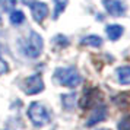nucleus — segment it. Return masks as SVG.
I'll use <instances>...</instances> for the list:
<instances>
[{"mask_svg":"<svg viewBox=\"0 0 130 130\" xmlns=\"http://www.w3.org/2000/svg\"><path fill=\"white\" fill-rule=\"evenodd\" d=\"M54 79L66 88H76L82 83V76L75 67H59L54 72Z\"/></svg>","mask_w":130,"mask_h":130,"instance_id":"1","label":"nucleus"},{"mask_svg":"<svg viewBox=\"0 0 130 130\" xmlns=\"http://www.w3.org/2000/svg\"><path fill=\"white\" fill-rule=\"evenodd\" d=\"M28 117L32 121V124L35 127H44L47 126L50 121H51V117H50V112L45 108L44 104L41 102H31L29 107H28Z\"/></svg>","mask_w":130,"mask_h":130,"instance_id":"2","label":"nucleus"},{"mask_svg":"<svg viewBox=\"0 0 130 130\" xmlns=\"http://www.w3.org/2000/svg\"><path fill=\"white\" fill-rule=\"evenodd\" d=\"M42 47H44V41H42L41 35L37 32H31L28 41L24 45V53L29 59H37L42 53Z\"/></svg>","mask_w":130,"mask_h":130,"instance_id":"3","label":"nucleus"},{"mask_svg":"<svg viewBox=\"0 0 130 130\" xmlns=\"http://www.w3.org/2000/svg\"><path fill=\"white\" fill-rule=\"evenodd\" d=\"M44 80L41 75H31L22 82V91L26 95H37L44 91Z\"/></svg>","mask_w":130,"mask_h":130,"instance_id":"4","label":"nucleus"},{"mask_svg":"<svg viewBox=\"0 0 130 130\" xmlns=\"http://www.w3.org/2000/svg\"><path fill=\"white\" fill-rule=\"evenodd\" d=\"M101 98H102V95H101V92L96 88H88V89H85L82 98H80L79 105H80V108H83V110H88L91 107L96 105L101 101Z\"/></svg>","mask_w":130,"mask_h":130,"instance_id":"5","label":"nucleus"},{"mask_svg":"<svg viewBox=\"0 0 130 130\" xmlns=\"http://www.w3.org/2000/svg\"><path fill=\"white\" fill-rule=\"evenodd\" d=\"M107 116H108L107 107L104 105V104H96L85 124H86V127H94V126H96L98 123H102L107 118Z\"/></svg>","mask_w":130,"mask_h":130,"instance_id":"6","label":"nucleus"},{"mask_svg":"<svg viewBox=\"0 0 130 130\" xmlns=\"http://www.w3.org/2000/svg\"><path fill=\"white\" fill-rule=\"evenodd\" d=\"M29 7H31V12H32V18L35 19V22L42 24L44 19L47 18V15H48V6L45 3L35 2V3H31Z\"/></svg>","mask_w":130,"mask_h":130,"instance_id":"7","label":"nucleus"},{"mask_svg":"<svg viewBox=\"0 0 130 130\" xmlns=\"http://www.w3.org/2000/svg\"><path fill=\"white\" fill-rule=\"evenodd\" d=\"M102 5L111 16H121L124 13V5L118 0H102Z\"/></svg>","mask_w":130,"mask_h":130,"instance_id":"8","label":"nucleus"},{"mask_svg":"<svg viewBox=\"0 0 130 130\" xmlns=\"http://www.w3.org/2000/svg\"><path fill=\"white\" fill-rule=\"evenodd\" d=\"M118 82L121 85H130V66H121L116 70Z\"/></svg>","mask_w":130,"mask_h":130,"instance_id":"9","label":"nucleus"},{"mask_svg":"<svg viewBox=\"0 0 130 130\" xmlns=\"http://www.w3.org/2000/svg\"><path fill=\"white\" fill-rule=\"evenodd\" d=\"M105 32H107V35H108V38L111 40V41H117L120 37L123 35V26H120V25H108L105 28Z\"/></svg>","mask_w":130,"mask_h":130,"instance_id":"10","label":"nucleus"},{"mask_svg":"<svg viewBox=\"0 0 130 130\" xmlns=\"http://www.w3.org/2000/svg\"><path fill=\"white\" fill-rule=\"evenodd\" d=\"M61 105L64 110L72 111L75 105H76V94L72 92V94H63L61 95Z\"/></svg>","mask_w":130,"mask_h":130,"instance_id":"11","label":"nucleus"},{"mask_svg":"<svg viewBox=\"0 0 130 130\" xmlns=\"http://www.w3.org/2000/svg\"><path fill=\"white\" fill-rule=\"evenodd\" d=\"M82 45H88V47H101L102 45V38L98 35H86L80 40Z\"/></svg>","mask_w":130,"mask_h":130,"instance_id":"12","label":"nucleus"},{"mask_svg":"<svg viewBox=\"0 0 130 130\" xmlns=\"http://www.w3.org/2000/svg\"><path fill=\"white\" fill-rule=\"evenodd\" d=\"M67 2L69 0H54V15H53L54 19H57L63 13V10L67 6Z\"/></svg>","mask_w":130,"mask_h":130,"instance_id":"13","label":"nucleus"},{"mask_svg":"<svg viewBox=\"0 0 130 130\" xmlns=\"http://www.w3.org/2000/svg\"><path fill=\"white\" fill-rule=\"evenodd\" d=\"M9 19H10V24L12 25H16V26H18V25L24 24L25 15H24V12H21V10H13V12L10 13Z\"/></svg>","mask_w":130,"mask_h":130,"instance_id":"14","label":"nucleus"},{"mask_svg":"<svg viewBox=\"0 0 130 130\" xmlns=\"http://www.w3.org/2000/svg\"><path fill=\"white\" fill-rule=\"evenodd\" d=\"M117 130H130V116H124L118 120Z\"/></svg>","mask_w":130,"mask_h":130,"instance_id":"15","label":"nucleus"},{"mask_svg":"<svg viewBox=\"0 0 130 130\" xmlns=\"http://www.w3.org/2000/svg\"><path fill=\"white\" fill-rule=\"evenodd\" d=\"M16 0H0V6L3 10H6V12H12V9L16 6Z\"/></svg>","mask_w":130,"mask_h":130,"instance_id":"16","label":"nucleus"},{"mask_svg":"<svg viewBox=\"0 0 130 130\" xmlns=\"http://www.w3.org/2000/svg\"><path fill=\"white\" fill-rule=\"evenodd\" d=\"M54 42L59 44L60 47H66V45H69V40H67L64 35H57L56 38H54Z\"/></svg>","mask_w":130,"mask_h":130,"instance_id":"17","label":"nucleus"},{"mask_svg":"<svg viewBox=\"0 0 130 130\" xmlns=\"http://www.w3.org/2000/svg\"><path fill=\"white\" fill-rule=\"evenodd\" d=\"M7 70H9V67H7L6 61L0 59V76H2V75H5V73H6Z\"/></svg>","mask_w":130,"mask_h":130,"instance_id":"18","label":"nucleus"},{"mask_svg":"<svg viewBox=\"0 0 130 130\" xmlns=\"http://www.w3.org/2000/svg\"><path fill=\"white\" fill-rule=\"evenodd\" d=\"M96 130H111V129H107V127H101V129H96Z\"/></svg>","mask_w":130,"mask_h":130,"instance_id":"19","label":"nucleus"},{"mask_svg":"<svg viewBox=\"0 0 130 130\" xmlns=\"http://www.w3.org/2000/svg\"><path fill=\"white\" fill-rule=\"evenodd\" d=\"M0 24H2V18H0Z\"/></svg>","mask_w":130,"mask_h":130,"instance_id":"20","label":"nucleus"}]
</instances>
